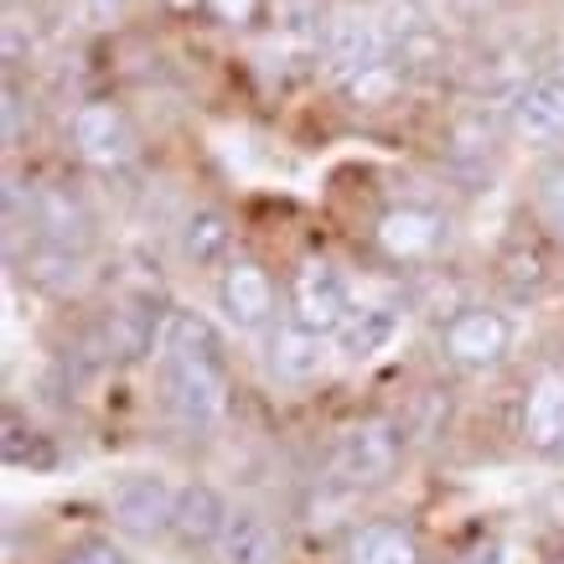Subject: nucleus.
<instances>
[{
  "instance_id": "obj_27",
  "label": "nucleus",
  "mask_w": 564,
  "mask_h": 564,
  "mask_svg": "<svg viewBox=\"0 0 564 564\" xmlns=\"http://www.w3.org/2000/svg\"><path fill=\"white\" fill-rule=\"evenodd\" d=\"M21 88H17V78H6V145L17 151V140H21Z\"/></svg>"
},
{
  "instance_id": "obj_22",
  "label": "nucleus",
  "mask_w": 564,
  "mask_h": 564,
  "mask_svg": "<svg viewBox=\"0 0 564 564\" xmlns=\"http://www.w3.org/2000/svg\"><path fill=\"white\" fill-rule=\"evenodd\" d=\"M502 285H508L513 301L544 295V285H549L544 249H539V243H508V254H502Z\"/></svg>"
},
{
  "instance_id": "obj_3",
  "label": "nucleus",
  "mask_w": 564,
  "mask_h": 564,
  "mask_svg": "<svg viewBox=\"0 0 564 564\" xmlns=\"http://www.w3.org/2000/svg\"><path fill=\"white\" fill-rule=\"evenodd\" d=\"M176 508H182V487L161 471H130L109 487V518L115 529L140 539V544H155V539H172Z\"/></svg>"
},
{
  "instance_id": "obj_6",
  "label": "nucleus",
  "mask_w": 564,
  "mask_h": 564,
  "mask_svg": "<svg viewBox=\"0 0 564 564\" xmlns=\"http://www.w3.org/2000/svg\"><path fill=\"white\" fill-rule=\"evenodd\" d=\"M161 399H166L172 420H182L187 430H207L218 425L223 410H228V373L213 358L161 362Z\"/></svg>"
},
{
  "instance_id": "obj_25",
  "label": "nucleus",
  "mask_w": 564,
  "mask_h": 564,
  "mask_svg": "<svg viewBox=\"0 0 564 564\" xmlns=\"http://www.w3.org/2000/svg\"><path fill=\"white\" fill-rule=\"evenodd\" d=\"M63 564H135V560H130L115 539H104V533H84V539H73L68 544Z\"/></svg>"
},
{
  "instance_id": "obj_16",
  "label": "nucleus",
  "mask_w": 564,
  "mask_h": 564,
  "mask_svg": "<svg viewBox=\"0 0 564 564\" xmlns=\"http://www.w3.org/2000/svg\"><path fill=\"white\" fill-rule=\"evenodd\" d=\"M155 322L161 316H151V311H140V306H115L99 322V332H94V352L104 362L145 358V352H155Z\"/></svg>"
},
{
  "instance_id": "obj_29",
  "label": "nucleus",
  "mask_w": 564,
  "mask_h": 564,
  "mask_svg": "<svg viewBox=\"0 0 564 564\" xmlns=\"http://www.w3.org/2000/svg\"><path fill=\"white\" fill-rule=\"evenodd\" d=\"M84 6H88V17H94V21H115L124 0H84Z\"/></svg>"
},
{
  "instance_id": "obj_13",
  "label": "nucleus",
  "mask_w": 564,
  "mask_h": 564,
  "mask_svg": "<svg viewBox=\"0 0 564 564\" xmlns=\"http://www.w3.org/2000/svg\"><path fill=\"white\" fill-rule=\"evenodd\" d=\"M176 243H182V259L197 270H228L239 259L234 254V218L223 207H192Z\"/></svg>"
},
{
  "instance_id": "obj_28",
  "label": "nucleus",
  "mask_w": 564,
  "mask_h": 564,
  "mask_svg": "<svg viewBox=\"0 0 564 564\" xmlns=\"http://www.w3.org/2000/svg\"><path fill=\"white\" fill-rule=\"evenodd\" d=\"M456 564H502V544H497V539H481V544H471Z\"/></svg>"
},
{
  "instance_id": "obj_14",
  "label": "nucleus",
  "mask_w": 564,
  "mask_h": 564,
  "mask_svg": "<svg viewBox=\"0 0 564 564\" xmlns=\"http://www.w3.org/2000/svg\"><path fill=\"white\" fill-rule=\"evenodd\" d=\"M523 445L549 456V451H564V373H539L529 383V399H523Z\"/></svg>"
},
{
  "instance_id": "obj_20",
  "label": "nucleus",
  "mask_w": 564,
  "mask_h": 564,
  "mask_svg": "<svg viewBox=\"0 0 564 564\" xmlns=\"http://www.w3.org/2000/svg\"><path fill=\"white\" fill-rule=\"evenodd\" d=\"M393 337H399V311H393V306H358V311H352V322L337 332V343H343V352L352 362L378 358Z\"/></svg>"
},
{
  "instance_id": "obj_30",
  "label": "nucleus",
  "mask_w": 564,
  "mask_h": 564,
  "mask_svg": "<svg viewBox=\"0 0 564 564\" xmlns=\"http://www.w3.org/2000/svg\"><path fill=\"white\" fill-rule=\"evenodd\" d=\"M172 11H197V6H207V0H166Z\"/></svg>"
},
{
  "instance_id": "obj_15",
  "label": "nucleus",
  "mask_w": 564,
  "mask_h": 564,
  "mask_svg": "<svg viewBox=\"0 0 564 564\" xmlns=\"http://www.w3.org/2000/svg\"><path fill=\"white\" fill-rule=\"evenodd\" d=\"M343 564H425V554H420V539L404 523L373 518V523H358L347 533Z\"/></svg>"
},
{
  "instance_id": "obj_18",
  "label": "nucleus",
  "mask_w": 564,
  "mask_h": 564,
  "mask_svg": "<svg viewBox=\"0 0 564 564\" xmlns=\"http://www.w3.org/2000/svg\"><path fill=\"white\" fill-rule=\"evenodd\" d=\"M213 564H274V529L254 508H234L213 544Z\"/></svg>"
},
{
  "instance_id": "obj_21",
  "label": "nucleus",
  "mask_w": 564,
  "mask_h": 564,
  "mask_svg": "<svg viewBox=\"0 0 564 564\" xmlns=\"http://www.w3.org/2000/svg\"><path fill=\"white\" fill-rule=\"evenodd\" d=\"M0 456H6V466H17V471H47V466H57V451L47 445V435L26 425V420H21L17 410H6V435H0Z\"/></svg>"
},
{
  "instance_id": "obj_12",
  "label": "nucleus",
  "mask_w": 564,
  "mask_h": 564,
  "mask_svg": "<svg viewBox=\"0 0 564 564\" xmlns=\"http://www.w3.org/2000/svg\"><path fill=\"white\" fill-rule=\"evenodd\" d=\"M197 358L223 362V337L213 332V322L197 316V311H161V322H155V362H197Z\"/></svg>"
},
{
  "instance_id": "obj_19",
  "label": "nucleus",
  "mask_w": 564,
  "mask_h": 564,
  "mask_svg": "<svg viewBox=\"0 0 564 564\" xmlns=\"http://www.w3.org/2000/svg\"><path fill=\"white\" fill-rule=\"evenodd\" d=\"M21 274L32 280V291L42 295H73L84 291V254H68V249H52V243H32L21 254Z\"/></svg>"
},
{
  "instance_id": "obj_9",
  "label": "nucleus",
  "mask_w": 564,
  "mask_h": 564,
  "mask_svg": "<svg viewBox=\"0 0 564 564\" xmlns=\"http://www.w3.org/2000/svg\"><path fill=\"white\" fill-rule=\"evenodd\" d=\"M274 306H280V291L259 259L239 254L218 274V311L234 332H274Z\"/></svg>"
},
{
  "instance_id": "obj_10",
  "label": "nucleus",
  "mask_w": 564,
  "mask_h": 564,
  "mask_svg": "<svg viewBox=\"0 0 564 564\" xmlns=\"http://www.w3.org/2000/svg\"><path fill=\"white\" fill-rule=\"evenodd\" d=\"M508 124H513V135L529 140V145H554V140H564V68L533 78V84L518 94L513 109H508Z\"/></svg>"
},
{
  "instance_id": "obj_17",
  "label": "nucleus",
  "mask_w": 564,
  "mask_h": 564,
  "mask_svg": "<svg viewBox=\"0 0 564 564\" xmlns=\"http://www.w3.org/2000/svg\"><path fill=\"white\" fill-rule=\"evenodd\" d=\"M326 368V337L306 332L301 322H285L270 332V373L280 383H311Z\"/></svg>"
},
{
  "instance_id": "obj_24",
  "label": "nucleus",
  "mask_w": 564,
  "mask_h": 564,
  "mask_svg": "<svg viewBox=\"0 0 564 564\" xmlns=\"http://www.w3.org/2000/svg\"><path fill=\"white\" fill-rule=\"evenodd\" d=\"M533 203H539V218L554 239H564V161H549L539 182H533Z\"/></svg>"
},
{
  "instance_id": "obj_5",
  "label": "nucleus",
  "mask_w": 564,
  "mask_h": 564,
  "mask_svg": "<svg viewBox=\"0 0 564 564\" xmlns=\"http://www.w3.org/2000/svg\"><path fill=\"white\" fill-rule=\"evenodd\" d=\"M352 291H347L343 270L322 254H306L291 270V322H301L316 337H337L352 322Z\"/></svg>"
},
{
  "instance_id": "obj_2",
  "label": "nucleus",
  "mask_w": 564,
  "mask_h": 564,
  "mask_svg": "<svg viewBox=\"0 0 564 564\" xmlns=\"http://www.w3.org/2000/svg\"><path fill=\"white\" fill-rule=\"evenodd\" d=\"M68 145L84 166H94V172H104V176L130 172L135 155H140L135 124H130V115H124L120 104H109V99H88L73 109Z\"/></svg>"
},
{
  "instance_id": "obj_4",
  "label": "nucleus",
  "mask_w": 564,
  "mask_h": 564,
  "mask_svg": "<svg viewBox=\"0 0 564 564\" xmlns=\"http://www.w3.org/2000/svg\"><path fill=\"white\" fill-rule=\"evenodd\" d=\"M441 352L462 373H487L513 352V316L497 306H462L441 326Z\"/></svg>"
},
{
  "instance_id": "obj_1",
  "label": "nucleus",
  "mask_w": 564,
  "mask_h": 564,
  "mask_svg": "<svg viewBox=\"0 0 564 564\" xmlns=\"http://www.w3.org/2000/svg\"><path fill=\"white\" fill-rule=\"evenodd\" d=\"M393 52H399V36H393V26L378 17V11L343 6V11H332V17H326L322 63L332 68V78H337V84L358 78V73L373 68V63H389Z\"/></svg>"
},
{
  "instance_id": "obj_7",
  "label": "nucleus",
  "mask_w": 564,
  "mask_h": 564,
  "mask_svg": "<svg viewBox=\"0 0 564 564\" xmlns=\"http://www.w3.org/2000/svg\"><path fill=\"white\" fill-rule=\"evenodd\" d=\"M373 243L393 264H435L441 249L451 243V218H445L441 207L399 203V207H389V213H378Z\"/></svg>"
},
{
  "instance_id": "obj_8",
  "label": "nucleus",
  "mask_w": 564,
  "mask_h": 564,
  "mask_svg": "<svg viewBox=\"0 0 564 564\" xmlns=\"http://www.w3.org/2000/svg\"><path fill=\"white\" fill-rule=\"evenodd\" d=\"M399 451H404V435L389 420H362L332 451V477L343 481V487H378V481L393 477Z\"/></svg>"
},
{
  "instance_id": "obj_23",
  "label": "nucleus",
  "mask_w": 564,
  "mask_h": 564,
  "mask_svg": "<svg viewBox=\"0 0 564 564\" xmlns=\"http://www.w3.org/2000/svg\"><path fill=\"white\" fill-rule=\"evenodd\" d=\"M404 78H410V68L399 63V57H389V63H373V68H362L358 78H347L343 94L358 109H383V104H393V94L404 88Z\"/></svg>"
},
{
  "instance_id": "obj_11",
  "label": "nucleus",
  "mask_w": 564,
  "mask_h": 564,
  "mask_svg": "<svg viewBox=\"0 0 564 564\" xmlns=\"http://www.w3.org/2000/svg\"><path fill=\"white\" fill-rule=\"evenodd\" d=\"M228 502H223L218 487H207V481H192V487H182V508H176V523H172V544L187 549V554H213V544H218L223 523H228Z\"/></svg>"
},
{
  "instance_id": "obj_26",
  "label": "nucleus",
  "mask_w": 564,
  "mask_h": 564,
  "mask_svg": "<svg viewBox=\"0 0 564 564\" xmlns=\"http://www.w3.org/2000/svg\"><path fill=\"white\" fill-rule=\"evenodd\" d=\"M207 11L228 26H254L259 11H264V0H207Z\"/></svg>"
}]
</instances>
